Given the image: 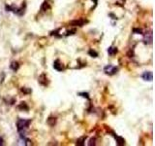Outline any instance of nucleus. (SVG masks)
<instances>
[{
	"mask_svg": "<svg viewBox=\"0 0 155 146\" xmlns=\"http://www.w3.org/2000/svg\"><path fill=\"white\" fill-rule=\"evenodd\" d=\"M116 71H117V68L112 65H108L105 67V72L107 74H110V75H112V74L116 73Z\"/></svg>",
	"mask_w": 155,
	"mask_h": 146,
	"instance_id": "nucleus-2",
	"label": "nucleus"
},
{
	"mask_svg": "<svg viewBox=\"0 0 155 146\" xmlns=\"http://www.w3.org/2000/svg\"><path fill=\"white\" fill-rule=\"evenodd\" d=\"M19 108H20V109H25V110H27V109H28V106L26 105L25 102H22V104L19 105Z\"/></svg>",
	"mask_w": 155,
	"mask_h": 146,
	"instance_id": "nucleus-13",
	"label": "nucleus"
},
{
	"mask_svg": "<svg viewBox=\"0 0 155 146\" xmlns=\"http://www.w3.org/2000/svg\"><path fill=\"white\" fill-rule=\"evenodd\" d=\"M85 141V137H81L80 139H78V141H77V145H79V146H82L83 144H84V142Z\"/></svg>",
	"mask_w": 155,
	"mask_h": 146,
	"instance_id": "nucleus-11",
	"label": "nucleus"
},
{
	"mask_svg": "<svg viewBox=\"0 0 155 146\" xmlns=\"http://www.w3.org/2000/svg\"><path fill=\"white\" fill-rule=\"evenodd\" d=\"M0 145H3V139H2V137H0Z\"/></svg>",
	"mask_w": 155,
	"mask_h": 146,
	"instance_id": "nucleus-19",
	"label": "nucleus"
},
{
	"mask_svg": "<svg viewBox=\"0 0 155 146\" xmlns=\"http://www.w3.org/2000/svg\"><path fill=\"white\" fill-rule=\"evenodd\" d=\"M89 55L92 56V57H94V58H96L97 56H98V54H97L95 51H92V50H90V51H89Z\"/></svg>",
	"mask_w": 155,
	"mask_h": 146,
	"instance_id": "nucleus-14",
	"label": "nucleus"
},
{
	"mask_svg": "<svg viewBox=\"0 0 155 146\" xmlns=\"http://www.w3.org/2000/svg\"><path fill=\"white\" fill-rule=\"evenodd\" d=\"M30 124V120H24V119H19L17 123V126H18V129L19 131L20 130H23V129H26Z\"/></svg>",
	"mask_w": 155,
	"mask_h": 146,
	"instance_id": "nucleus-1",
	"label": "nucleus"
},
{
	"mask_svg": "<svg viewBox=\"0 0 155 146\" xmlns=\"http://www.w3.org/2000/svg\"><path fill=\"white\" fill-rule=\"evenodd\" d=\"M22 93H24V94H29V93H31V91H30V90H27L26 88H22Z\"/></svg>",
	"mask_w": 155,
	"mask_h": 146,
	"instance_id": "nucleus-15",
	"label": "nucleus"
},
{
	"mask_svg": "<svg viewBox=\"0 0 155 146\" xmlns=\"http://www.w3.org/2000/svg\"><path fill=\"white\" fill-rule=\"evenodd\" d=\"M80 95H81V96H84V98H86V99H88V94H84V93H82V94H80Z\"/></svg>",
	"mask_w": 155,
	"mask_h": 146,
	"instance_id": "nucleus-16",
	"label": "nucleus"
},
{
	"mask_svg": "<svg viewBox=\"0 0 155 146\" xmlns=\"http://www.w3.org/2000/svg\"><path fill=\"white\" fill-rule=\"evenodd\" d=\"M19 64L17 62H12L11 68L14 70V71H17V70L19 69Z\"/></svg>",
	"mask_w": 155,
	"mask_h": 146,
	"instance_id": "nucleus-8",
	"label": "nucleus"
},
{
	"mask_svg": "<svg viewBox=\"0 0 155 146\" xmlns=\"http://www.w3.org/2000/svg\"><path fill=\"white\" fill-rule=\"evenodd\" d=\"M48 9H50V5H48V3L47 1H45L44 3H43V5H42V10L43 11H47Z\"/></svg>",
	"mask_w": 155,
	"mask_h": 146,
	"instance_id": "nucleus-10",
	"label": "nucleus"
},
{
	"mask_svg": "<svg viewBox=\"0 0 155 146\" xmlns=\"http://www.w3.org/2000/svg\"><path fill=\"white\" fill-rule=\"evenodd\" d=\"M94 141H95V139L93 138V139H91V140H90V143H89V145H94V144H95V142H94Z\"/></svg>",
	"mask_w": 155,
	"mask_h": 146,
	"instance_id": "nucleus-17",
	"label": "nucleus"
},
{
	"mask_svg": "<svg viewBox=\"0 0 155 146\" xmlns=\"http://www.w3.org/2000/svg\"><path fill=\"white\" fill-rule=\"evenodd\" d=\"M142 78L145 81H152V79H153V74H152V72H150V71H146V72L143 73Z\"/></svg>",
	"mask_w": 155,
	"mask_h": 146,
	"instance_id": "nucleus-3",
	"label": "nucleus"
},
{
	"mask_svg": "<svg viewBox=\"0 0 155 146\" xmlns=\"http://www.w3.org/2000/svg\"><path fill=\"white\" fill-rule=\"evenodd\" d=\"M134 31H135V32H138V34H140V33H142V30H140V29H134Z\"/></svg>",
	"mask_w": 155,
	"mask_h": 146,
	"instance_id": "nucleus-18",
	"label": "nucleus"
},
{
	"mask_svg": "<svg viewBox=\"0 0 155 146\" xmlns=\"http://www.w3.org/2000/svg\"><path fill=\"white\" fill-rule=\"evenodd\" d=\"M144 43H145V44H150V43H151V42H152V33H151V31L144 35Z\"/></svg>",
	"mask_w": 155,
	"mask_h": 146,
	"instance_id": "nucleus-5",
	"label": "nucleus"
},
{
	"mask_svg": "<svg viewBox=\"0 0 155 146\" xmlns=\"http://www.w3.org/2000/svg\"><path fill=\"white\" fill-rule=\"evenodd\" d=\"M108 53H109V55L114 56L117 53V49H116V48H114V47L109 48V49H108Z\"/></svg>",
	"mask_w": 155,
	"mask_h": 146,
	"instance_id": "nucleus-7",
	"label": "nucleus"
},
{
	"mask_svg": "<svg viewBox=\"0 0 155 146\" xmlns=\"http://www.w3.org/2000/svg\"><path fill=\"white\" fill-rule=\"evenodd\" d=\"M53 67H54L56 70H58V71H62V69H63V65L60 63L59 60H55V62H54V63H53Z\"/></svg>",
	"mask_w": 155,
	"mask_h": 146,
	"instance_id": "nucleus-6",
	"label": "nucleus"
},
{
	"mask_svg": "<svg viewBox=\"0 0 155 146\" xmlns=\"http://www.w3.org/2000/svg\"><path fill=\"white\" fill-rule=\"evenodd\" d=\"M48 123L51 125V126H54V124H55V118H52V117H51L48 120Z\"/></svg>",
	"mask_w": 155,
	"mask_h": 146,
	"instance_id": "nucleus-12",
	"label": "nucleus"
},
{
	"mask_svg": "<svg viewBox=\"0 0 155 146\" xmlns=\"http://www.w3.org/2000/svg\"><path fill=\"white\" fill-rule=\"evenodd\" d=\"M85 22H86V21H83V20H75V21L70 22V25L74 26H82Z\"/></svg>",
	"mask_w": 155,
	"mask_h": 146,
	"instance_id": "nucleus-4",
	"label": "nucleus"
},
{
	"mask_svg": "<svg viewBox=\"0 0 155 146\" xmlns=\"http://www.w3.org/2000/svg\"><path fill=\"white\" fill-rule=\"evenodd\" d=\"M115 139L117 140V144H118V145H124V144H125L124 139L121 138V137H119V136H115Z\"/></svg>",
	"mask_w": 155,
	"mask_h": 146,
	"instance_id": "nucleus-9",
	"label": "nucleus"
}]
</instances>
